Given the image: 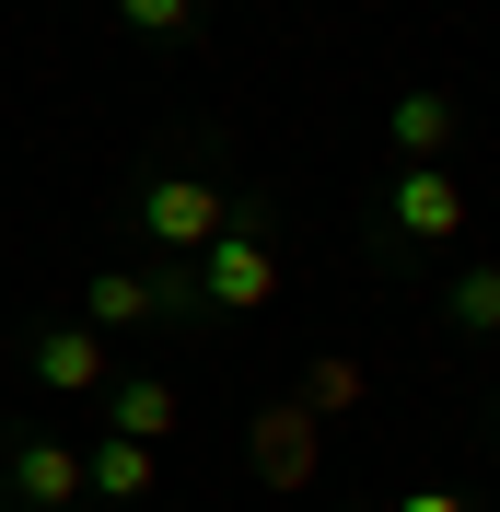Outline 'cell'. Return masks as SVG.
I'll use <instances>...</instances> for the list:
<instances>
[{
  "instance_id": "1",
  "label": "cell",
  "mask_w": 500,
  "mask_h": 512,
  "mask_svg": "<svg viewBox=\"0 0 500 512\" xmlns=\"http://www.w3.org/2000/svg\"><path fill=\"white\" fill-rule=\"evenodd\" d=\"M198 268V315H268V303H280V210H268V198H233V222L210 233V245L187 256Z\"/></svg>"
},
{
  "instance_id": "2",
  "label": "cell",
  "mask_w": 500,
  "mask_h": 512,
  "mask_svg": "<svg viewBox=\"0 0 500 512\" xmlns=\"http://www.w3.org/2000/svg\"><path fill=\"white\" fill-rule=\"evenodd\" d=\"M128 222L152 233L163 256H198V245H210L221 222H233V198H221L210 175H187V163H175V175H140V198H128Z\"/></svg>"
},
{
  "instance_id": "3",
  "label": "cell",
  "mask_w": 500,
  "mask_h": 512,
  "mask_svg": "<svg viewBox=\"0 0 500 512\" xmlns=\"http://www.w3.org/2000/svg\"><path fill=\"white\" fill-rule=\"evenodd\" d=\"M454 233H466V187H454L442 163H396V187H384V233H373V245L407 256V245H454Z\"/></svg>"
},
{
  "instance_id": "4",
  "label": "cell",
  "mask_w": 500,
  "mask_h": 512,
  "mask_svg": "<svg viewBox=\"0 0 500 512\" xmlns=\"http://www.w3.org/2000/svg\"><path fill=\"white\" fill-rule=\"evenodd\" d=\"M0 489L24 512H82V454L47 443V431H24V443H0Z\"/></svg>"
},
{
  "instance_id": "5",
  "label": "cell",
  "mask_w": 500,
  "mask_h": 512,
  "mask_svg": "<svg viewBox=\"0 0 500 512\" xmlns=\"http://www.w3.org/2000/svg\"><path fill=\"white\" fill-rule=\"evenodd\" d=\"M24 361H35V384H47V396H105V384H117V361H105V338H94L82 315H70V326H35Z\"/></svg>"
},
{
  "instance_id": "6",
  "label": "cell",
  "mask_w": 500,
  "mask_h": 512,
  "mask_svg": "<svg viewBox=\"0 0 500 512\" xmlns=\"http://www.w3.org/2000/svg\"><path fill=\"white\" fill-rule=\"evenodd\" d=\"M314 443H326V419L291 396V408H256V431H245V454H256V478L268 489H303L314 478Z\"/></svg>"
},
{
  "instance_id": "7",
  "label": "cell",
  "mask_w": 500,
  "mask_h": 512,
  "mask_svg": "<svg viewBox=\"0 0 500 512\" xmlns=\"http://www.w3.org/2000/svg\"><path fill=\"white\" fill-rule=\"evenodd\" d=\"M175 419H187V408H175L163 373H117V384H105V431H128V443H163Z\"/></svg>"
},
{
  "instance_id": "8",
  "label": "cell",
  "mask_w": 500,
  "mask_h": 512,
  "mask_svg": "<svg viewBox=\"0 0 500 512\" xmlns=\"http://www.w3.org/2000/svg\"><path fill=\"white\" fill-rule=\"evenodd\" d=\"M82 501H152V443H128V431L82 443Z\"/></svg>"
},
{
  "instance_id": "9",
  "label": "cell",
  "mask_w": 500,
  "mask_h": 512,
  "mask_svg": "<svg viewBox=\"0 0 500 512\" xmlns=\"http://www.w3.org/2000/svg\"><path fill=\"white\" fill-rule=\"evenodd\" d=\"M384 128H396V163H442L466 117H454V94H431V82H419V94H396V117H384Z\"/></svg>"
},
{
  "instance_id": "10",
  "label": "cell",
  "mask_w": 500,
  "mask_h": 512,
  "mask_svg": "<svg viewBox=\"0 0 500 512\" xmlns=\"http://www.w3.org/2000/svg\"><path fill=\"white\" fill-rule=\"evenodd\" d=\"M442 326L454 338H500V268H454L442 280Z\"/></svg>"
},
{
  "instance_id": "11",
  "label": "cell",
  "mask_w": 500,
  "mask_h": 512,
  "mask_svg": "<svg viewBox=\"0 0 500 512\" xmlns=\"http://www.w3.org/2000/svg\"><path fill=\"white\" fill-rule=\"evenodd\" d=\"M117 24L152 35V47H187V35H198V0H117Z\"/></svg>"
},
{
  "instance_id": "12",
  "label": "cell",
  "mask_w": 500,
  "mask_h": 512,
  "mask_svg": "<svg viewBox=\"0 0 500 512\" xmlns=\"http://www.w3.org/2000/svg\"><path fill=\"white\" fill-rule=\"evenodd\" d=\"M349 396H361V361H314V373H303V408L314 419H338Z\"/></svg>"
},
{
  "instance_id": "13",
  "label": "cell",
  "mask_w": 500,
  "mask_h": 512,
  "mask_svg": "<svg viewBox=\"0 0 500 512\" xmlns=\"http://www.w3.org/2000/svg\"><path fill=\"white\" fill-rule=\"evenodd\" d=\"M396 512H466V489H407Z\"/></svg>"
},
{
  "instance_id": "14",
  "label": "cell",
  "mask_w": 500,
  "mask_h": 512,
  "mask_svg": "<svg viewBox=\"0 0 500 512\" xmlns=\"http://www.w3.org/2000/svg\"><path fill=\"white\" fill-rule=\"evenodd\" d=\"M489 431H500V408H489Z\"/></svg>"
},
{
  "instance_id": "15",
  "label": "cell",
  "mask_w": 500,
  "mask_h": 512,
  "mask_svg": "<svg viewBox=\"0 0 500 512\" xmlns=\"http://www.w3.org/2000/svg\"><path fill=\"white\" fill-rule=\"evenodd\" d=\"M82 512H105V501H82Z\"/></svg>"
}]
</instances>
